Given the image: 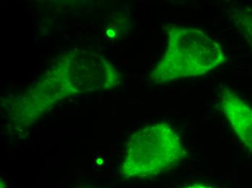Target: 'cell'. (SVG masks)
Masks as SVG:
<instances>
[{
  "label": "cell",
  "mask_w": 252,
  "mask_h": 188,
  "mask_svg": "<svg viewBox=\"0 0 252 188\" xmlns=\"http://www.w3.org/2000/svg\"><path fill=\"white\" fill-rule=\"evenodd\" d=\"M224 61L220 46L202 30L173 26L168 30L167 50L150 77L157 83H169L207 74Z\"/></svg>",
  "instance_id": "obj_1"
},
{
  "label": "cell",
  "mask_w": 252,
  "mask_h": 188,
  "mask_svg": "<svg viewBox=\"0 0 252 188\" xmlns=\"http://www.w3.org/2000/svg\"><path fill=\"white\" fill-rule=\"evenodd\" d=\"M179 135L167 124L145 127L129 140L121 175L126 180L148 178L170 170L187 156Z\"/></svg>",
  "instance_id": "obj_2"
},
{
  "label": "cell",
  "mask_w": 252,
  "mask_h": 188,
  "mask_svg": "<svg viewBox=\"0 0 252 188\" xmlns=\"http://www.w3.org/2000/svg\"><path fill=\"white\" fill-rule=\"evenodd\" d=\"M221 107L241 141L252 153V108L227 88L222 93Z\"/></svg>",
  "instance_id": "obj_3"
},
{
  "label": "cell",
  "mask_w": 252,
  "mask_h": 188,
  "mask_svg": "<svg viewBox=\"0 0 252 188\" xmlns=\"http://www.w3.org/2000/svg\"><path fill=\"white\" fill-rule=\"evenodd\" d=\"M233 21L242 32L252 50V12L250 10H237L233 15Z\"/></svg>",
  "instance_id": "obj_4"
},
{
  "label": "cell",
  "mask_w": 252,
  "mask_h": 188,
  "mask_svg": "<svg viewBox=\"0 0 252 188\" xmlns=\"http://www.w3.org/2000/svg\"><path fill=\"white\" fill-rule=\"evenodd\" d=\"M187 188H211L204 187V186H190V187Z\"/></svg>",
  "instance_id": "obj_5"
}]
</instances>
